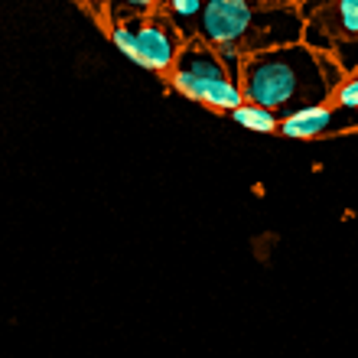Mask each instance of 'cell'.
Returning <instances> with one entry per match:
<instances>
[{"label": "cell", "mask_w": 358, "mask_h": 358, "mask_svg": "<svg viewBox=\"0 0 358 358\" xmlns=\"http://www.w3.org/2000/svg\"><path fill=\"white\" fill-rule=\"evenodd\" d=\"M342 78L345 69L339 66V59L310 46L306 39L248 52L238 69L245 101L264 104L280 117L300 111L306 104L332 101Z\"/></svg>", "instance_id": "cell-1"}, {"label": "cell", "mask_w": 358, "mask_h": 358, "mask_svg": "<svg viewBox=\"0 0 358 358\" xmlns=\"http://www.w3.org/2000/svg\"><path fill=\"white\" fill-rule=\"evenodd\" d=\"M306 17L293 0H206L196 36L208 46L235 43L248 52H261L303 39Z\"/></svg>", "instance_id": "cell-2"}, {"label": "cell", "mask_w": 358, "mask_h": 358, "mask_svg": "<svg viewBox=\"0 0 358 358\" xmlns=\"http://www.w3.org/2000/svg\"><path fill=\"white\" fill-rule=\"evenodd\" d=\"M170 85L176 94L199 101L212 111L231 114L238 104L245 101L241 82L231 69L218 59L215 46H208L206 39H186L176 56V66L170 72Z\"/></svg>", "instance_id": "cell-3"}, {"label": "cell", "mask_w": 358, "mask_h": 358, "mask_svg": "<svg viewBox=\"0 0 358 358\" xmlns=\"http://www.w3.org/2000/svg\"><path fill=\"white\" fill-rule=\"evenodd\" d=\"M108 36L124 59H131L134 66L157 72V76H170L176 66V56L186 36L173 27V20L160 10L143 13V17H131L121 23H108Z\"/></svg>", "instance_id": "cell-4"}, {"label": "cell", "mask_w": 358, "mask_h": 358, "mask_svg": "<svg viewBox=\"0 0 358 358\" xmlns=\"http://www.w3.org/2000/svg\"><path fill=\"white\" fill-rule=\"evenodd\" d=\"M306 29L303 39L310 46L332 52L336 43L358 39V0H303Z\"/></svg>", "instance_id": "cell-5"}, {"label": "cell", "mask_w": 358, "mask_h": 358, "mask_svg": "<svg viewBox=\"0 0 358 358\" xmlns=\"http://www.w3.org/2000/svg\"><path fill=\"white\" fill-rule=\"evenodd\" d=\"M349 131H358V108L320 101L280 117V131L277 134L290 137V141H320V137H339V134Z\"/></svg>", "instance_id": "cell-6"}, {"label": "cell", "mask_w": 358, "mask_h": 358, "mask_svg": "<svg viewBox=\"0 0 358 358\" xmlns=\"http://www.w3.org/2000/svg\"><path fill=\"white\" fill-rule=\"evenodd\" d=\"M231 121L245 131H255V134H277L280 131V114H273L271 108L264 104H255V101H241L231 111Z\"/></svg>", "instance_id": "cell-7"}, {"label": "cell", "mask_w": 358, "mask_h": 358, "mask_svg": "<svg viewBox=\"0 0 358 358\" xmlns=\"http://www.w3.org/2000/svg\"><path fill=\"white\" fill-rule=\"evenodd\" d=\"M202 7L206 0H160V13L173 20V27L182 33L186 39L196 36V27H199V17H202Z\"/></svg>", "instance_id": "cell-8"}, {"label": "cell", "mask_w": 358, "mask_h": 358, "mask_svg": "<svg viewBox=\"0 0 358 358\" xmlns=\"http://www.w3.org/2000/svg\"><path fill=\"white\" fill-rule=\"evenodd\" d=\"M157 7H160V0H111L104 23H121V20H131V17H143V13H153Z\"/></svg>", "instance_id": "cell-9"}, {"label": "cell", "mask_w": 358, "mask_h": 358, "mask_svg": "<svg viewBox=\"0 0 358 358\" xmlns=\"http://www.w3.org/2000/svg\"><path fill=\"white\" fill-rule=\"evenodd\" d=\"M332 101L345 104V108H358V72H352V76L342 78L339 88H336V94H332Z\"/></svg>", "instance_id": "cell-10"}, {"label": "cell", "mask_w": 358, "mask_h": 358, "mask_svg": "<svg viewBox=\"0 0 358 358\" xmlns=\"http://www.w3.org/2000/svg\"><path fill=\"white\" fill-rule=\"evenodd\" d=\"M215 52H218V59H222V62L238 76V69H241V62H245V49L235 46V43H218Z\"/></svg>", "instance_id": "cell-11"}, {"label": "cell", "mask_w": 358, "mask_h": 358, "mask_svg": "<svg viewBox=\"0 0 358 358\" xmlns=\"http://www.w3.org/2000/svg\"><path fill=\"white\" fill-rule=\"evenodd\" d=\"M78 3H82V7H85L92 17L104 20V17H108V3H111V0H78Z\"/></svg>", "instance_id": "cell-12"}, {"label": "cell", "mask_w": 358, "mask_h": 358, "mask_svg": "<svg viewBox=\"0 0 358 358\" xmlns=\"http://www.w3.org/2000/svg\"><path fill=\"white\" fill-rule=\"evenodd\" d=\"M293 3H300V0H293Z\"/></svg>", "instance_id": "cell-13"}]
</instances>
